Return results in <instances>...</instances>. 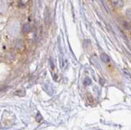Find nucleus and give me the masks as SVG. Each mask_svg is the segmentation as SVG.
<instances>
[{"label": "nucleus", "instance_id": "1", "mask_svg": "<svg viewBox=\"0 0 131 130\" xmlns=\"http://www.w3.org/2000/svg\"><path fill=\"white\" fill-rule=\"evenodd\" d=\"M113 6L116 9L122 8L124 5L123 0H111Z\"/></svg>", "mask_w": 131, "mask_h": 130}, {"label": "nucleus", "instance_id": "2", "mask_svg": "<svg viewBox=\"0 0 131 130\" xmlns=\"http://www.w3.org/2000/svg\"><path fill=\"white\" fill-rule=\"evenodd\" d=\"M100 60L104 63H108L110 61V58L106 53H102L100 54Z\"/></svg>", "mask_w": 131, "mask_h": 130}, {"label": "nucleus", "instance_id": "3", "mask_svg": "<svg viewBox=\"0 0 131 130\" xmlns=\"http://www.w3.org/2000/svg\"><path fill=\"white\" fill-rule=\"evenodd\" d=\"M31 29H32V27H31L30 24H25L24 25V26H23L22 31L24 33L28 34V33L31 32Z\"/></svg>", "mask_w": 131, "mask_h": 130}, {"label": "nucleus", "instance_id": "4", "mask_svg": "<svg viewBox=\"0 0 131 130\" xmlns=\"http://www.w3.org/2000/svg\"><path fill=\"white\" fill-rule=\"evenodd\" d=\"M123 26L124 28L127 30H131V24L128 22L127 21H124L123 23Z\"/></svg>", "mask_w": 131, "mask_h": 130}, {"label": "nucleus", "instance_id": "5", "mask_svg": "<svg viewBox=\"0 0 131 130\" xmlns=\"http://www.w3.org/2000/svg\"><path fill=\"white\" fill-rule=\"evenodd\" d=\"M91 80L89 78H85V79L84 80V84L85 86H89V85L91 84Z\"/></svg>", "mask_w": 131, "mask_h": 130}]
</instances>
